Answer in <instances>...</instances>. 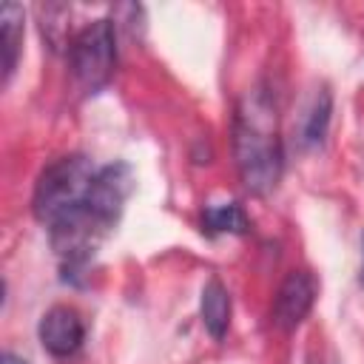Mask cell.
<instances>
[{"instance_id": "obj_3", "label": "cell", "mask_w": 364, "mask_h": 364, "mask_svg": "<svg viewBox=\"0 0 364 364\" xmlns=\"http://www.w3.org/2000/svg\"><path fill=\"white\" fill-rule=\"evenodd\" d=\"M68 68L74 82L85 91H100L108 85L117 68V34L111 20H94L71 40Z\"/></svg>"}, {"instance_id": "obj_10", "label": "cell", "mask_w": 364, "mask_h": 364, "mask_svg": "<svg viewBox=\"0 0 364 364\" xmlns=\"http://www.w3.org/2000/svg\"><path fill=\"white\" fill-rule=\"evenodd\" d=\"M330 111H333V100L327 91H321L310 108V117L304 122V142L307 145H318L327 134V125H330Z\"/></svg>"}, {"instance_id": "obj_4", "label": "cell", "mask_w": 364, "mask_h": 364, "mask_svg": "<svg viewBox=\"0 0 364 364\" xmlns=\"http://www.w3.org/2000/svg\"><path fill=\"white\" fill-rule=\"evenodd\" d=\"M134 188V173L125 162H111L105 168L97 171L91 191L85 196V210L105 228L111 230L125 208V199L131 196Z\"/></svg>"}, {"instance_id": "obj_5", "label": "cell", "mask_w": 364, "mask_h": 364, "mask_svg": "<svg viewBox=\"0 0 364 364\" xmlns=\"http://www.w3.org/2000/svg\"><path fill=\"white\" fill-rule=\"evenodd\" d=\"M37 336H40V344L46 347V353H51L57 358H68L82 347L85 324H82V316L74 307L54 304L43 313Z\"/></svg>"}, {"instance_id": "obj_11", "label": "cell", "mask_w": 364, "mask_h": 364, "mask_svg": "<svg viewBox=\"0 0 364 364\" xmlns=\"http://www.w3.org/2000/svg\"><path fill=\"white\" fill-rule=\"evenodd\" d=\"M3 364H26L20 355H14V353H3Z\"/></svg>"}, {"instance_id": "obj_1", "label": "cell", "mask_w": 364, "mask_h": 364, "mask_svg": "<svg viewBox=\"0 0 364 364\" xmlns=\"http://www.w3.org/2000/svg\"><path fill=\"white\" fill-rule=\"evenodd\" d=\"M233 156L245 188L256 196L270 193L282 176V142L276 108L264 91H247L233 119Z\"/></svg>"}, {"instance_id": "obj_6", "label": "cell", "mask_w": 364, "mask_h": 364, "mask_svg": "<svg viewBox=\"0 0 364 364\" xmlns=\"http://www.w3.org/2000/svg\"><path fill=\"white\" fill-rule=\"evenodd\" d=\"M316 301V279L307 270H293L284 276L276 301H273V321L282 330H296Z\"/></svg>"}, {"instance_id": "obj_7", "label": "cell", "mask_w": 364, "mask_h": 364, "mask_svg": "<svg viewBox=\"0 0 364 364\" xmlns=\"http://www.w3.org/2000/svg\"><path fill=\"white\" fill-rule=\"evenodd\" d=\"M199 310H202V324H205V330H208L216 341L225 338V333H228V327H230V296H228V287H225L216 276L205 282Z\"/></svg>"}, {"instance_id": "obj_9", "label": "cell", "mask_w": 364, "mask_h": 364, "mask_svg": "<svg viewBox=\"0 0 364 364\" xmlns=\"http://www.w3.org/2000/svg\"><path fill=\"white\" fill-rule=\"evenodd\" d=\"M202 225L210 233H245L247 230V213L236 202L208 205L205 213H202Z\"/></svg>"}, {"instance_id": "obj_2", "label": "cell", "mask_w": 364, "mask_h": 364, "mask_svg": "<svg viewBox=\"0 0 364 364\" xmlns=\"http://www.w3.org/2000/svg\"><path fill=\"white\" fill-rule=\"evenodd\" d=\"M94 176L97 171L91 159L82 154H68V156L54 159L37 176L34 199H31L34 216L51 230L54 225H60L63 219H68L85 205Z\"/></svg>"}, {"instance_id": "obj_8", "label": "cell", "mask_w": 364, "mask_h": 364, "mask_svg": "<svg viewBox=\"0 0 364 364\" xmlns=\"http://www.w3.org/2000/svg\"><path fill=\"white\" fill-rule=\"evenodd\" d=\"M23 46V9L17 3L0 6V48H3V82L14 74L17 57Z\"/></svg>"}, {"instance_id": "obj_12", "label": "cell", "mask_w": 364, "mask_h": 364, "mask_svg": "<svg viewBox=\"0 0 364 364\" xmlns=\"http://www.w3.org/2000/svg\"><path fill=\"white\" fill-rule=\"evenodd\" d=\"M361 247H364V239H361ZM361 284H364V264H361Z\"/></svg>"}]
</instances>
